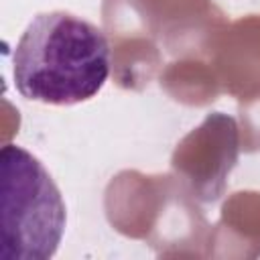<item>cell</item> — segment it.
I'll list each match as a JSON object with an SVG mask.
<instances>
[{
    "instance_id": "7a4b0ae2",
    "label": "cell",
    "mask_w": 260,
    "mask_h": 260,
    "mask_svg": "<svg viewBox=\"0 0 260 260\" xmlns=\"http://www.w3.org/2000/svg\"><path fill=\"white\" fill-rule=\"evenodd\" d=\"M2 173V260H49L55 256L67 209L63 195L43 162L28 150L6 144Z\"/></svg>"
},
{
    "instance_id": "6da1fadb",
    "label": "cell",
    "mask_w": 260,
    "mask_h": 260,
    "mask_svg": "<svg viewBox=\"0 0 260 260\" xmlns=\"http://www.w3.org/2000/svg\"><path fill=\"white\" fill-rule=\"evenodd\" d=\"M112 51L93 22L67 12H39L12 53L18 93L47 106H75L95 98L108 81Z\"/></svg>"
}]
</instances>
